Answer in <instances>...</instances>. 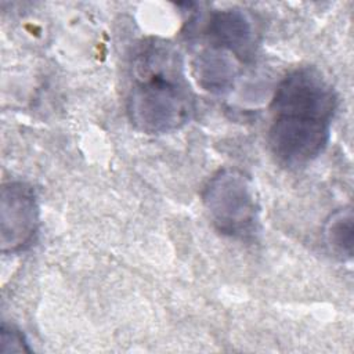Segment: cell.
I'll return each instance as SVG.
<instances>
[{
    "label": "cell",
    "mask_w": 354,
    "mask_h": 354,
    "mask_svg": "<svg viewBox=\"0 0 354 354\" xmlns=\"http://www.w3.org/2000/svg\"><path fill=\"white\" fill-rule=\"evenodd\" d=\"M337 108V95L314 66H299L278 83L270 104L268 147L285 167L313 162L326 148Z\"/></svg>",
    "instance_id": "6da1fadb"
},
{
    "label": "cell",
    "mask_w": 354,
    "mask_h": 354,
    "mask_svg": "<svg viewBox=\"0 0 354 354\" xmlns=\"http://www.w3.org/2000/svg\"><path fill=\"white\" fill-rule=\"evenodd\" d=\"M126 113L144 134L173 133L195 112V97L177 47L163 39H145L133 51L129 66Z\"/></svg>",
    "instance_id": "7a4b0ae2"
},
{
    "label": "cell",
    "mask_w": 354,
    "mask_h": 354,
    "mask_svg": "<svg viewBox=\"0 0 354 354\" xmlns=\"http://www.w3.org/2000/svg\"><path fill=\"white\" fill-rule=\"evenodd\" d=\"M202 202L210 223L221 235L249 241L259 234V201L252 180L242 170H217L203 187Z\"/></svg>",
    "instance_id": "3957f363"
},
{
    "label": "cell",
    "mask_w": 354,
    "mask_h": 354,
    "mask_svg": "<svg viewBox=\"0 0 354 354\" xmlns=\"http://www.w3.org/2000/svg\"><path fill=\"white\" fill-rule=\"evenodd\" d=\"M0 224L1 253H18L33 242L40 224V209L32 185L24 181L3 184Z\"/></svg>",
    "instance_id": "277c9868"
},
{
    "label": "cell",
    "mask_w": 354,
    "mask_h": 354,
    "mask_svg": "<svg viewBox=\"0 0 354 354\" xmlns=\"http://www.w3.org/2000/svg\"><path fill=\"white\" fill-rule=\"evenodd\" d=\"M203 35L209 46L220 48L239 62H250L254 57V29L245 12L235 8L213 11L205 25Z\"/></svg>",
    "instance_id": "5b68a950"
},
{
    "label": "cell",
    "mask_w": 354,
    "mask_h": 354,
    "mask_svg": "<svg viewBox=\"0 0 354 354\" xmlns=\"http://www.w3.org/2000/svg\"><path fill=\"white\" fill-rule=\"evenodd\" d=\"M192 73L203 90L224 94L234 87L238 76L236 59L220 48L207 46L195 54Z\"/></svg>",
    "instance_id": "8992f818"
},
{
    "label": "cell",
    "mask_w": 354,
    "mask_h": 354,
    "mask_svg": "<svg viewBox=\"0 0 354 354\" xmlns=\"http://www.w3.org/2000/svg\"><path fill=\"white\" fill-rule=\"evenodd\" d=\"M353 210L343 207L333 212L324 225V241L336 257L350 260L353 257Z\"/></svg>",
    "instance_id": "52a82bcc"
},
{
    "label": "cell",
    "mask_w": 354,
    "mask_h": 354,
    "mask_svg": "<svg viewBox=\"0 0 354 354\" xmlns=\"http://www.w3.org/2000/svg\"><path fill=\"white\" fill-rule=\"evenodd\" d=\"M32 351L24 333L14 325H7L6 322L0 329V354L10 353H29Z\"/></svg>",
    "instance_id": "ba28073f"
}]
</instances>
